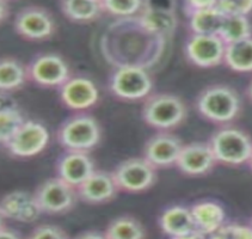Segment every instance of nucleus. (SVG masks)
<instances>
[{
  "instance_id": "e433bc0d",
  "label": "nucleus",
  "mask_w": 252,
  "mask_h": 239,
  "mask_svg": "<svg viewBox=\"0 0 252 239\" xmlns=\"http://www.w3.org/2000/svg\"><path fill=\"white\" fill-rule=\"evenodd\" d=\"M245 95H246V98H248V100H249V102L252 104V78H251V80L249 81L248 86H246Z\"/></svg>"
},
{
  "instance_id": "f8f14e48",
  "label": "nucleus",
  "mask_w": 252,
  "mask_h": 239,
  "mask_svg": "<svg viewBox=\"0 0 252 239\" xmlns=\"http://www.w3.org/2000/svg\"><path fill=\"white\" fill-rule=\"evenodd\" d=\"M58 92L61 104L74 112H86L96 106L99 101V90L96 83L82 74H72Z\"/></svg>"
},
{
  "instance_id": "c9c22d12",
  "label": "nucleus",
  "mask_w": 252,
  "mask_h": 239,
  "mask_svg": "<svg viewBox=\"0 0 252 239\" xmlns=\"http://www.w3.org/2000/svg\"><path fill=\"white\" fill-rule=\"evenodd\" d=\"M172 239H208V237L207 236L202 235V233L195 231L192 233H190V235L188 236H184V237H179V238H172Z\"/></svg>"
},
{
  "instance_id": "5701e85b",
  "label": "nucleus",
  "mask_w": 252,
  "mask_h": 239,
  "mask_svg": "<svg viewBox=\"0 0 252 239\" xmlns=\"http://www.w3.org/2000/svg\"><path fill=\"white\" fill-rule=\"evenodd\" d=\"M59 8L67 21L77 24L92 23L104 15L102 0H63Z\"/></svg>"
},
{
  "instance_id": "a211bd4d",
  "label": "nucleus",
  "mask_w": 252,
  "mask_h": 239,
  "mask_svg": "<svg viewBox=\"0 0 252 239\" xmlns=\"http://www.w3.org/2000/svg\"><path fill=\"white\" fill-rule=\"evenodd\" d=\"M120 193L113 173L104 170H97L86 179L82 185L77 188L79 201L88 205L109 204Z\"/></svg>"
},
{
  "instance_id": "2eb2a0df",
  "label": "nucleus",
  "mask_w": 252,
  "mask_h": 239,
  "mask_svg": "<svg viewBox=\"0 0 252 239\" xmlns=\"http://www.w3.org/2000/svg\"><path fill=\"white\" fill-rule=\"evenodd\" d=\"M96 171L91 154L63 151L55 162V176L77 189Z\"/></svg>"
},
{
  "instance_id": "39448f33",
  "label": "nucleus",
  "mask_w": 252,
  "mask_h": 239,
  "mask_svg": "<svg viewBox=\"0 0 252 239\" xmlns=\"http://www.w3.org/2000/svg\"><path fill=\"white\" fill-rule=\"evenodd\" d=\"M218 164L242 167L248 164L252 153V137L248 132L223 126L213 133L208 141Z\"/></svg>"
},
{
  "instance_id": "4be33fe9",
  "label": "nucleus",
  "mask_w": 252,
  "mask_h": 239,
  "mask_svg": "<svg viewBox=\"0 0 252 239\" xmlns=\"http://www.w3.org/2000/svg\"><path fill=\"white\" fill-rule=\"evenodd\" d=\"M28 83L27 64L15 56H0V95L21 91Z\"/></svg>"
},
{
  "instance_id": "0eeeda50",
  "label": "nucleus",
  "mask_w": 252,
  "mask_h": 239,
  "mask_svg": "<svg viewBox=\"0 0 252 239\" xmlns=\"http://www.w3.org/2000/svg\"><path fill=\"white\" fill-rule=\"evenodd\" d=\"M29 83L42 89L59 90L72 77L69 65L58 53H37L27 64Z\"/></svg>"
},
{
  "instance_id": "1a4fd4ad",
  "label": "nucleus",
  "mask_w": 252,
  "mask_h": 239,
  "mask_svg": "<svg viewBox=\"0 0 252 239\" xmlns=\"http://www.w3.org/2000/svg\"><path fill=\"white\" fill-rule=\"evenodd\" d=\"M33 196L42 214L47 215L67 214L79 201L77 189L57 176L41 182L33 191Z\"/></svg>"
},
{
  "instance_id": "2f4dec72",
  "label": "nucleus",
  "mask_w": 252,
  "mask_h": 239,
  "mask_svg": "<svg viewBox=\"0 0 252 239\" xmlns=\"http://www.w3.org/2000/svg\"><path fill=\"white\" fill-rule=\"evenodd\" d=\"M231 239H252V227L250 225L229 224Z\"/></svg>"
},
{
  "instance_id": "cd10ccee",
  "label": "nucleus",
  "mask_w": 252,
  "mask_h": 239,
  "mask_svg": "<svg viewBox=\"0 0 252 239\" xmlns=\"http://www.w3.org/2000/svg\"><path fill=\"white\" fill-rule=\"evenodd\" d=\"M218 36L225 44L251 37L252 25L250 19L245 16H225Z\"/></svg>"
},
{
  "instance_id": "c85d7f7f",
  "label": "nucleus",
  "mask_w": 252,
  "mask_h": 239,
  "mask_svg": "<svg viewBox=\"0 0 252 239\" xmlns=\"http://www.w3.org/2000/svg\"><path fill=\"white\" fill-rule=\"evenodd\" d=\"M102 7L104 15H110L116 19L130 18L138 16L144 7V1H113V0H102Z\"/></svg>"
},
{
  "instance_id": "58836bf2",
  "label": "nucleus",
  "mask_w": 252,
  "mask_h": 239,
  "mask_svg": "<svg viewBox=\"0 0 252 239\" xmlns=\"http://www.w3.org/2000/svg\"><path fill=\"white\" fill-rule=\"evenodd\" d=\"M248 167L250 168V170L252 171V153H251V157H250V159H249V162H248Z\"/></svg>"
},
{
  "instance_id": "20e7f679",
  "label": "nucleus",
  "mask_w": 252,
  "mask_h": 239,
  "mask_svg": "<svg viewBox=\"0 0 252 239\" xmlns=\"http://www.w3.org/2000/svg\"><path fill=\"white\" fill-rule=\"evenodd\" d=\"M188 116L186 103L177 95L157 92L144 101L141 117L148 127L158 132H171L178 128Z\"/></svg>"
},
{
  "instance_id": "393cba45",
  "label": "nucleus",
  "mask_w": 252,
  "mask_h": 239,
  "mask_svg": "<svg viewBox=\"0 0 252 239\" xmlns=\"http://www.w3.org/2000/svg\"><path fill=\"white\" fill-rule=\"evenodd\" d=\"M223 65L237 73H252V36L226 44Z\"/></svg>"
},
{
  "instance_id": "aec40b11",
  "label": "nucleus",
  "mask_w": 252,
  "mask_h": 239,
  "mask_svg": "<svg viewBox=\"0 0 252 239\" xmlns=\"http://www.w3.org/2000/svg\"><path fill=\"white\" fill-rule=\"evenodd\" d=\"M161 232L170 239L184 237L195 232V223L190 207L175 205L165 208L158 219Z\"/></svg>"
},
{
  "instance_id": "423d86ee",
  "label": "nucleus",
  "mask_w": 252,
  "mask_h": 239,
  "mask_svg": "<svg viewBox=\"0 0 252 239\" xmlns=\"http://www.w3.org/2000/svg\"><path fill=\"white\" fill-rule=\"evenodd\" d=\"M153 85L148 69L133 65L114 67L108 80L111 95L125 102L145 101L153 94Z\"/></svg>"
},
{
  "instance_id": "6ab92c4d",
  "label": "nucleus",
  "mask_w": 252,
  "mask_h": 239,
  "mask_svg": "<svg viewBox=\"0 0 252 239\" xmlns=\"http://www.w3.org/2000/svg\"><path fill=\"white\" fill-rule=\"evenodd\" d=\"M136 18L147 32L165 40L171 37L177 28L176 11L169 5L144 1V7Z\"/></svg>"
},
{
  "instance_id": "7c9ffc66",
  "label": "nucleus",
  "mask_w": 252,
  "mask_h": 239,
  "mask_svg": "<svg viewBox=\"0 0 252 239\" xmlns=\"http://www.w3.org/2000/svg\"><path fill=\"white\" fill-rule=\"evenodd\" d=\"M217 7L223 16H245L252 13V1H217Z\"/></svg>"
},
{
  "instance_id": "f3484780",
  "label": "nucleus",
  "mask_w": 252,
  "mask_h": 239,
  "mask_svg": "<svg viewBox=\"0 0 252 239\" xmlns=\"http://www.w3.org/2000/svg\"><path fill=\"white\" fill-rule=\"evenodd\" d=\"M217 164L208 142L195 141L183 145L176 168L183 175L197 177L209 173Z\"/></svg>"
},
{
  "instance_id": "4c0bfd02",
  "label": "nucleus",
  "mask_w": 252,
  "mask_h": 239,
  "mask_svg": "<svg viewBox=\"0 0 252 239\" xmlns=\"http://www.w3.org/2000/svg\"><path fill=\"white\" fill-rule=\"evenodd\" d=\"M4 226H6V219H5V216L2 215L1 210H0V230H1Z\"/></svg>"
},
{
  "instance_id": "ddd939ff",
  "label": "nucleus",
  "mask_w": 252,
  "mask_h": 239,
  "mask_svg": "<svg viewBox=\"0 0 252 239\" xmlns=\"http://www.w3.org/2000/svg\"><path fill=\"white\" fill-rule=\"evenodd\" d=\"M226 44L218 35H192L184 44V55L190 64L200 68H212L223 64Z\"/></svg>"
},
{
  "instance_id": "dca6fc26",
  "label": "nucleus",
  "mask_w": 252,
  "mask_h": 239,
  "mask_svg": "<svg viewBox=\"0 0 252 239\" xmlns=\"http://www.w3.org/2000/svg\"><path fill=\"white\" fill-rule=\"evenodd\" d=\"M0 210L6 220L22 224L35 223L42 215L33 193L12 190L0 199Z\"/></svg>"
},
{
  "instance_id": "f257e3e1",
  "label": "nucleus",
  "mask_w": 252,
  "mask_h": 239,
  "mask_svg": "<svg viewBox=\"0 0 252 239\" xmlns=\"http://www.w3.org/2000/svg\"><path fill=\"white\" fill-rule=\"evenodd\" d=\"M165 42L147 32L135 16L116 19L103 36L102 49L114 67L133 65L148 69L163 54Z\"/></svg>"
},
{
  "instance_id": "b1692460",
  "label": "nucleus",
  "mask_w": 252,
  "mask_h": 239,
  "mask_svg": "<svg viewBox=\"0 0 252 239\" xmlns=\"http://www.w3.org/2000/svg\"><path fill=\"white\" fill-rule=\"evenodd\" d=\"M188 27L192 35H219L225 16L217 7V1H213L208 7L198 10L188 16Z\"/></svg>"
},
{
  "instance_id": "f704fd0d",
  "label": "nucleus",
  "mask_w": 252,
  "mask_h": 239,
  "mask_svg": "<svg viewBox=\"0 0 252 239\" xmlns=\"http://www.w3.org/2000/svg\"><path fill=\"white\" fill-rule=\"evenodd\" d=\"M11 16V4L6 0H0V25L10 18Z\"/></svg>"
},
{
  "instance_id": "473e14b6",
  "label": "nucleus",
  "mask_w": 252,
  "mask_h": 239,
  "mask_svg": "<svg viewBox=\"0 0 252 239\" xmlns=\"http://www.w3.org/2000/svg\"><path fill=\"white\" fill-rule=\"evenodd\" d=\"M0 239H25L21 232L10 226H4L0 230Z\"/></svg>"
},
{
  "instance_id": "a878e982",
  "label": "nucleus",
  "mask_w": 252,
  "mask_h": 239,
  "mask_svg": "<svg viewBox=\"0 0 252 239\" xmlns=\"http://www.w3.org/2000/svg\"><path fill=\"white\" fill-rule=\"evenodd\" d=\"M108 239H146V229L135 216L125 214L114 218L104 230Z\"/></svg>"
},
{
  "instance_id": "7ed1b4c3",
  "label": "nucleus",
  "mask_w": 252,
  "mask_h": 239,
  "mask_svg": "<svg viewBox=\"0 0 252 239\" xmlns=\"http://www.w3.org/2000/svg\"><path fill=\"white\" fill-rule=\"evenodd\" d=\"M102 140V127L89 112H74L57 131V141L63 151L91 153Z\"/></svg>"
},
{
  "instance_id": "412c9836",
  "label": "nucleus",
  "mask_w": 252,
  "mask_h": 239,
  "mask_svg": "<svg viewBox=\"0 0 252 239\" xmlns=\"http://www.w3.org/2000/svg\"><path fill=\"white\" fill-rule=\"evenodd\" d=\"M196 231L211 236L226 224V212L219 202L213 200L198 201L190 207Z\"/></svg>"
},
{
  "instance_id": "bb28decb",
  "label": "nucleus",
  "mask_w": 252,
  "mask_h": 239,
  "mask_svg": "<svg viewBox=\"0 0 252 239\" xmlns=\"http://www.w3.org/2000/svg\"><path fill=\"white\" fill-rule=\"evenodd\" d=\"M27 121L23 111L15 103H0V148L11 141L18 129Z\"/></svg>"
},
{
  "instance_id": "f03ea898",
  "label": "nucleus",
  "mask_w": 252,
  "mask_h": 239,
  "mask_svg": "<svg viewBox=\"0 0 252 239\" xmlns=\"http://www.w3.org/2000/svg\"><path fill=\"white\" fill-rule=\"evenodd\" d=\"M198 114L214 125L231 126L240 116L242 98L226 84H213L200 92L195 102Z\"/></svg>"
},
{
  "instance_id": "9b49d317",
  "label": "nucleus",
  "mask_w": 252,
  "mask_h": 239,
  "mask_svg": "<svg viewBox=\"0 0 252 239\" xmlns=\"http://www.w3.org/2000/svg\"><path fill=\"white\" fill-rule=\"evenodd\" d=\"M49 141L48 128L40 121L27 119L15 137L5 146L4 151L13 159H30L46 150Z\"/></svg>"
},
{
  "instance_id": "72a5a7b5",
  "label": "nucleus",
  "mask_w": 252,
  "mask_h": 239,
  "mask_svg": "<svg viewBox=\"0 0 252 239\" xmlns=\"http://www.w3.org/2000/svg\"><path fill=\"white\" fill-rule=\"evenodd\" d=\"M71 239H108L105 237L104 232L96 231V230H89V231H84L75 237Z\"/></svg>"
},
{
  "instance_id": "ea45409f",
  "label": "nucleus",
  "mask_w": 252,
  "mask_h": 239,
  "mask_svg": "<svg viewBox=\"0 0 252 239\" xmlns=\"http://www.w3.org/2000/svg\"><path fill=\"white\" fill-rule=\"evenodd\" d=\"M249 225H250V226L252 227V218H251V220H250V224H249Z\"/></svg>"
},
{
  "instance_id": "c756f323",
  "label": "nucleus",
  "mask_w": 252,
  "mask_h": 239,
  "mask_svg": "<svg viewBox=\"0 0 252 239\" xmlns=\"http://www.w3.org/2000/svg\"><path fill=\"white\" fill-rule=\"evenodd\" d=\"M25 239H71L63 227L54 224L37 225Z\"/></svg>"
},
{
  "instance_id": "9d476101",
  "label": "nucleus",
  "mask_w": 252,
  "mask_h": 239,
  "mask_svg": "<svg viewBox=\"0 0 252 239\" xmlns=\"http://www.w3.org/2000/svg\"><path fill=\"white\" fill-rule=\"evenodd\" d=\"M111 173L119 190L129 194L145 193L150 190L158 179L157 169L144 157L122 160Z\"/></svg>"
},
{
  "instance_id": "4468645a",
  "label": "nucleus",
  "mask_w": 252,
  "mask_h": 239,
  "mask_svg": "<svg viewBox=\"0 0 252 239\" xmlns=\"http://www.w3.org/2000/svg\"><path fill=\"white\" fill-rule=\"evenodd\" d=\"M183 145L171 132H158L145 142L142 157L157 170L176 167Z\"/></svg>"
},
{
  "instance_id": "6e6552de",
  "label": "nucleus",
  "mask_w": 252,
  "mask_h": 239,
  "mask_svg": "<svg viewBox=\"0 0 252 239\" xmlns=\"http://www.w3.org/2000/svg\"><path fill=\"white\" fill-rule=\"evenodd\" d=\"M13 30L24 41L46 42L54 37L58 24L49 8L41 5H27L16 13Z\"/></svg>"
}]
</instances>
